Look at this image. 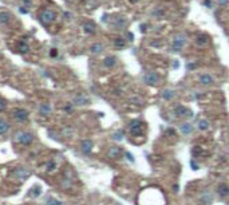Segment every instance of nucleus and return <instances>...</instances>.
<instances>
[{"instance_id": "1", "label": "nucleus", "mask_w": 229, "mask_h": 205, "mask_svg": "<svg viewBox=\"0 0 229 205\" xmlns=\"http://www.w3.org/2000/svg\"><path fill=\"white\" fill-rule=\"evenodd\" d=\"M185 43H186V36L185 34H177L173 39V44H172V51L173 52H180L184 48Z\"/></svg>"}, {"instance_id": "2", "label": "nucleus", "mask_w": 229, "mask_h": 205, "mask_svg": "<svg viewBox=\"0 0 229 205\" xmlns=\"http://www.w3.org/2000/svg\"><path fill=\"white\" fill-rule=\"evenodd\" d=\"M39 20L44 26H48V24H51L55 20V12L52 10H48V8L47 10H43L39 15Z\"/></svg>"}, {"instance_id": "3", "label": "nucleus", "mask_w": 229, "mask_h": 205, "mask_svg": "<svg viewBox=\"0 0 229 205\" xmlns=\"http://www.w3.org/2000/svg\"><path fill=\"white\" fill-rule=\"evenodd\" d=\"M16 141L22 145H30L34 141V135L27 131H20L16 134Z\"/></svg>"}, {"instance_id": "4", "label": "nucleus", "mask_w": 229, "mask_h": 205, "mask_svg": "<svg viewBox=\"0 0 229 205\" xmlns=\"http://www.w3.org/2000/svg\"><path fill=\"white\" fill-rule=\"evenodd\" d=\"M143 82L149 84V86H155V84H158V82H159V76L157 72L149 71L143 75Z\"/></svg>"}, {"instance_id": "5", "label": "nucleus", "mask_w": 229, "mask_h": 205, "mask_svg": "<svg viewBox=\"0 0 229 205\" xmlns=\"http://www.w3.org/2000/svg\"><path fill=\"white\" fill-rule=\"evenodd\" d=\"M130 129H131V134L133 135H141L143 130V122L141 119H134L130 123Z\"/></svg>"}, {"instance_id": "6", "label": "nucleus", "mask_w": 229, "mask_h": 205, "mask_svg": "<svg viewBox=\"0 0 229 205\" xmlns=\"http://www.w3.org/2000/svg\"><path fill=\"white\" fill-rule=\"evenodd\" d=\"M12 115H14V118L18 121V122H26L28 119V111L26 109H15Z\"/></svg>"}, {"instance_id": "7", "label": "nucleus", "mask_w": 229, "mask_h": 205, "mask_svg": "<svg viewBox=\"0 0 229 205\" xmlns=\"http://www.w3.org/2000/svg\"><path fill=\"white\" fill-rule=\"evenodd\" d=\"M174 115L176 117H192V111L189 110V109L181 106V105H178V106H176L174 109Z\"/></svg>"}, {"instance_id": "8", "label": "nucleus", "mask_w": 229, "mask_h": 205, "mask_svg": "<svg viewBox=\"0 0 229 205\" xmlns=\"http://www.w3.org/2000/svg\"><path fill=\"white\" fill-rule=\"evenodd\" d=\"M88 98L84 94H82V92H79V94H76L74 96V103L78 105V106H86V105H88Z\"/></svg>"}, {"instance_id": "9", "label": "nucleus", "mask_w": 229, "mask_h": 205, "mask_svg": "<svg viewBox=\"0 0 229 205\" xmlns=\"http://www.w3.org/2000/svg\"><path fill=\"white\" fill-rule=\"evenodd\" d=\"M217 194L220 197H227L229 196V185L225 182H221L217 185Z\"/></svg>"}, {"instance_id": "10", "label": "nucleus", "mask_w": 229, "mask_h": 205, "mask_svg": "<svg viewBox=\"0 0 229 205\" xmlns=\"http://www.w3.org/2000/svg\"><path fill=\"white\" fill-rule=\"evenodd\" d=\"M208 43H209V36L205 35V34H200V35L196 38V44H197V46L204 47V46H206Z\"/></svg>"}, {"instance_id": "11", "label": "nucleus", "mask_w": 229, "mask_h": 205, "mask_svg": "<svg viewBox=\"0 0 229 205\" xmlns=\"http://www.w3.org/2000/svg\"><path fill=\"white\" fill-rule=\"evenodd\" d=\"M80 146H82V152L84 154H88V153L92 150V146H94V145H92V141L84 139V141H82V145H80Z\"/></svg>"}, {"instance_id": "12", "label": "nucleus", "mask_w": 229, "mask_h": 205, "mask_svg": "<svg viewBox=\"0 0 229 205\" xmlns=\"http://www.w3.org/2000/svg\"><path fill=\"white\" fill-rule=\"evenodd\" d=\"M200 83L204 84V86H209V84L213 83V76L210 74H202L200 75Z\"/></svg>"}, {"instance_id": "13", "label": "nucleus", "mask_w": 229, "mask_h": 205, "mask_svg": "<svg viewBox=\"0 0 229 205\" xmlns=\"http://www.w3.org/2000/svg\"><path fill=\"white\" fill-rule=\"evenodd\" d=\"M83 31L86 32V34H95L96 27H95V24L92 22H86L83 24Z\"/></svg>"}, {"instance_id": "14", "label": "nucleus", "mask_w": 229, "mask_h": 205, "mask_svg": "<svg viewBox=\"0 0 229 205\" xmlns=\"http://www.w3.org/2000/svg\"><path fill=\"white\" fill-rule=\"evenodd\" d=\"M115 64H117V58H115V56H107V58L103 59V66L107 67V68L114 67Z\"/></svg>"}, {"instance_id": "15", "label": "nucleus", "mask_w": 229, "mask_h": 205, "mask_svg": "<svg viewBox=\"0 0 229 205\" xmlns=\"http://www.w3.org/2000/svg\"><path fill=\"white\" fill-rule=\"evenodd\" d=\"M51 106L48 103H43V105H40V107H39V113L42 115H44V117H48L50 115V113H51Z\"/></svg>"}, {"instance_id": "16", "label": "nucleus", "mask_w": 229, "mask_h": 205, "mask_svg": "<svg viewBox=\"0 0 229 205\" xmlns=\"http://www.w3.org/2000/svg\"><path fill=\"white\" fill-rule=\"evenodd\" d=\"M180 130H181L182 134L186 135V134H190V133L193 131V126L190 123H188V122L186 123H181L180 125Z\"/></svg>"}, {"instance_id": "17", "label": "nucleus", "mask_w": 229, "mask_h": 205, "mask_svg": "<svg viewBox=\"0 0 229 205\" xmlns=\"http://www.w3.org/2000/svg\"><path fill=\"white\" fill-rule=\"evenodd\" d=\"M174 95H176V91L174 90H170V88H166V90H163L162 91V98L165 100H170L174 98Z\"/></svg>"}, {"instance_id": "18", "label": "nucleus", "mask_w": 229, "mask_h": 205, "mask_svg": "<svg viewBox=\"0 0 229 205\" xmlns=\"http://www.w3.org/2000/svg\"><path fill=\"white\" fill-rule=\"evenodd\" d=\"M90 51L92 52V54H100V52L103 51V44L102 43H94L90 47Z\"/></svg>"}, {"instance_id": "19", "label": "nucleus", "mask_w": 229, "mask_h": 205, "mask_svg": "<svg viewBox=\"0 0 229 205\" xmlns=\"http://www.w3.org/2000/svg\"><path fill=\"white\" fill-rule=\"evenodd\" d=\"M121 154V147H118V146H112V147H110V150H108V157L110 158H117Z\"/></svg>"}, {"instance_id": "20", "label": "nucleus", "mask_w": 229, "mask_h": 205, "mask_svg": "<svg viewBox=\"0 0 229 205\" xmlns=\"http://www.w3.org/2000/svg\"><path fill=\"white\" fill-rule=\"evenodd\" d=\"M10 130V123L6 119H0V134H6Z\"/></svg>"}, {"instance_id": "21", "label": "nucleus", "mask_w": 229, "mask_h": 205, "mask_svg": "<svg viewBox=\"0 0 229 205\" xmlns=\"http://www.w3.org/2000/svg\"><path fill=\"white\" fill-rule=\"evenodd\" d=\"M15 174L18 176V177H20V180H26L28 176H30V173H28L26 169H16L15 170Z\"/></svg>"}, {"instance_id": "22", "label": "nucleus", "mask_w": 229, "mask_h": 205, "mask_svg": "<svg viewBox=\"0 0 229 205\" xmlns=\"http://www.w3.org/2000/svg\"><path fill=\"white\" fill-rule=\"evenodd\" d=\"M197 127H198V130H201V131L208 130V129H209V122H208V119H201V121H198V123H197Z\"/></svg>"}, {"instance_id": "23", "label": "nucleus", "mask_w": 229, "mask_h": 205, "mask_svg": "<svg viewBox=\"0 0 229 205\" xmlns=\"http://www.w3.org/2000/svg\"><path fill=\"white\" fill-rule=\"evenodd\" d=\"M10 20H11L10 12H0V23H2V24H7Z\"/></svg>"}, {"instance_id": "24", "label": "nucleus", "mask_w": 229, "mask_h": 205, "mask_svg": "<svg viewBox=\"0 0 229 205\" xmlns=\"http://www.w3.org/2000/svg\"><path fill=\"white\" fill-rule=\"evenodd\" d=\"M114 46H115L117 48H123L125 46H126V40H125V39H121V38L115 39V40H114Z\"/></svg>"}, {"instance_id": "25", "label": "nucleus", "mask_w": 229, "mask_h": 205, "mask_svg": "<svg viewBox=\"0 0 229 205\" xmlns=\"http://www.w3.org/2000/svg\"><path fill=\"white\" fill-rule=\"evenodd\" d=\"M28 44L26 43V42H20V44H19V52H22V54H27L28 52Z\"/></svg>"}, {"instance_id": "26", "label": "nucleus", "mask_w": 229, "mask_h": 205, "mask_svg": "<svg viewBox=\"0 0 229 205\" xmlns=\"http://www.w3.org/2000/svg\"><path fill=\"white\" fill-rule=\"evenodd\" d=\"M122 138H123V131L122 130H118L112 134V139H115V141H121Z\"/></svg>"}, {"instance_id": "27", "label": "nucleus", "mask_w": 229, "mask_h": 205, "mask_svg": "<svg viewBox=\"0 0 229 205\" xmlns=\"http://www.w3.org/2000/svg\"><path fill=\"white\" fill-rule=\"evenodd\" d=\"M47 205H63L62 201L56 200V199H48L47 200Z\"/></svg>"}, {"instance_id": "28", "label": "nucleus", "mask_w": 229, "mask_h": 205, "mask_svg": "<svg viewBox=\"0 0 229 205\" xmlns=\"http://www.w3.org/2000/svg\"><path fill=\"white\" fill-rule=\"evenodd\" d=\"M55 168H56V165H55L54 161H48V162H47V170L52 172V170H55Z\"/></svg>"}, {"instance_id": "29", "label": "nucleus", "mask_w": 229, "mask_h": 205, "mask_svg": "<svg viewBox=\"0 0 229 205\" xmlns=\"http://www.w3.org/2000/svg\"><path fill=\"white\" fill-rule=\"evenodd\" d=\"M56 55H58V50H56V48H52V50L50 51V56L54 58V56H56Z\"/></svg>"}, {"instance_id": "30", "label": "nucleus", "mask_w": 229, "mask_h": 205, "mask_svg": "<svg viewBox=\"0 0 229 205\" xmlns=\"http://www.w3.org/2000/svg\"><path fill=\"white\" fill-rule=\"evenodd\" d=\"M204 6L212 8V0H204Z\"/></svg>"}, {"instance_id": "31", "label": "nucleus", "mask_w": 229, "mask_h": 205, "mask_svg": "<svg viewBox=\"0 0 229 205\" xmlns=\"http://www.w3.org/2000/svg\"><path fill=\"white\" fill-rule=\"evenodd\" d=\"M4 109H6V102L3 99H0V111H3Z\"/></svg>"}, {"instance_id": "32", "label": "nucleus", "mask_w": 229, "mask_h": 205, "mask_svg": "<svg viewBox=\"0 0 229 205\" xmlns=\"http://www.w3.org/2000/svg\"><path fill=\"white\" fill-rule=\"evenodd\" d=\"M218 3L221 4V6H225V4L229 3V0H218Z\"/></svg>"}, {"instance_id": "33", "label": "nucleus", "mask_w": 229, "mask_h": 205, "mask_svg": "<svg viewBox=\"0 0 229 205\" xmlns=\"http://www.w3.org/2000/svg\"><path fill=\"white\" fill-rule=\"evenodd\" d=\"M192 168H193V170H197V169H198V166H196V164H194V161H192Z\"/></svg>"}, {"instance_id": "34", "label": "nucleus", "mask_w": 229, "mask_h": 205, "mask_svg": "<svg viewBox=\"0 0 229 205\" xmlns=\"http://www.w3.org/2000/svg\"><path fill=\"white\" fill-rule=\"evenodd\" d=\"M126 156H127V158L130 160V161H134V157H133V156L130 154V153H126Z\"/></svg>"}, {"instance_id": "35", "label": "nucleus", "mask_w": 229, "mask_h": 205, "mask_svg": "<svg viewBox=\"0 0 229 205\" xmlns=\"http://www.w3.org/2000/svg\"><path fill=\"white\" fill-rule=\"evenodd\" d=\"M22 2H23L24 4H30V3L32 2V0H22Z\"/></svg>"}, {"instance_id": "36", "label": "nucleus", "mask_w": 229, "mask_h": 205, "mask_svg": "<svg viewBox=\"0 0 229 205\" xmlns=\"http://www.w3.org/2000/svg\"><path fill=\"white\" fill-rule=\"evenodd\" d=\"M66 110L67 111H71V106H70V105H67V106H66Z\"/></svg>"}, {"instance_id": "37", "label": "nucleus", "mask_w": 229, "mask_h": 205, "mask_svg": "<svg viewBox=\"0 0 229 205\" xmlns=\"http://www.w3.org/2000/svg\"><path fill=\"white\" fill-rule=\"evenodd\" d=\"M173 189H174V192H177V189H178V185H174V186H173Z\"/></svg>"}, {"instance_id": "38", "label": "nucleus", "mask_w": 229, "mask_h": 205, "mask_svg": "<svg viewBox=\"0 0 229 205\" xmlns=\"http://www.w3.org/2000/svg\"><path fill=\"white\" fill-rule=\"evenodd\" d=\"M131 3H137V2H139V0H130Z\"/></svg>"}]
</instances>
